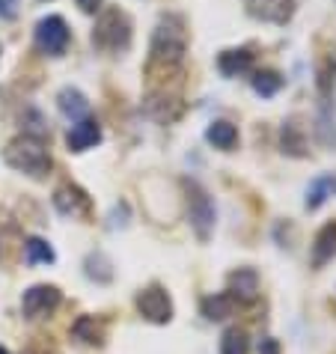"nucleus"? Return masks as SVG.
I'll return each instance as SVG.
<instances>
[{
	"mask_svg": "<svg viewBox=\"0 0 336 354\" xmlns=\"http://www.w3.org/2000/svg\"><path fill=\"white\" fill-rule=\"evenodd\" d=\"M3 161L12 167L18 173H27L30 179H45L51 173V152L42 137H30V134H21L15 140L6 143L3 149Z\"/></svg>",
	"mask_w": 336,
	"mask_h": 354,
	"instance_id": "1",
	"label": "nucleus"
},
{
	"mask_svg": "<svg viewBox=\"0 0 336 354\" xmlns=\"http://www.w3.org/2000/svg\"><path fill=\"white\" fill-rule=\"evenodd\" d=\"M187 51V30L179 15H164L158 21L149 45V63L158 66H179Z\"/></svg>",
	"mask_w": 336,
	"mask_h": 354,
	"instance_id": "2",
	"label": "nucleus"
},
{
	"mask_svg": "<svg viewBox=\"0 0 336 354\" xmlns=\"http://www.w3.org/2000/svg\"><path fill=\"white\" fill-rule=\"evenodd\" d=\"M93 45L107 54H122L131 45V18L122 9H104L95 21Z\"/></svg>",
	"mask_w": 336,
	"mask_h": 354,
	"instance_id": "3",
	"label": "nucleus"
},
{
	"mask_svg": "<svg viewBox=\"0 0 336 354\" xmlns=\"http://www.w3.org/2000/svg\"><path fill=\"white\" fill-rule=\"evenodd\" d=\"M185 194H187V218H191L196 239L209 241L212 230H214V203H212L209 191H205L200 182L185 179Z\"/></svg>",
	"mask_w": 336,
	"mask_h": 354,
	"instance_id": "4",
	"label": "nucleus"
},
{
	"mask_svg": "<svg viewBox=\"0 0 336 354\" xmlns=\"http://www.w3.org/2000/svg\"><path fill=\"white\" fill-rule=\"evenodd\" d=\"M68 39H72V33H68V24L60 15H48L36 24V48L42 54H51V57L66 54Z\"/></svg>",
	"mask_w": 336,
	"mask_h": 354,
	"instance_id": "5",
	"label": "nucleus"
},
{
	"mask_svg": "<svg viewBox=\"0 0 336 354\" xmlns=\"http://www.w3.org/2000/svg\"><path fill=\"white\" fill-rule=\"evenodd\" d=\"M63 295L57 286H48V283H39V286H30L24 292L21 298V313L24 319H42L48 316V313H54L57 307H60Z\"/></svg>",
	"mask_w": 336,
	"mask_h": 354,
	"instance_id": "6",
	"label": "nucleus"
},
{
	"mask_svg": "<svg viewBox=\"0 0 336 354\" xmlns=\"http://www.w3.org/2000/svg\"><path fill=\"white\" fill-rule=\"evenodd\" d=\"M137 310L143 319H149L155 324H167L173 319V301L161 286H149L137 295Z\"/></svg>",
	"mask_w": 336,
	"mask_h": 354,
	"instance_id": "7",
	"label": "nucleus"
},
{
	"mask_svg": "<svg viewBox=\"0 0 336 354\" xmlns=\"http://www.w3.org/2000/svg\"><path fill=\"white\" fill-rule=\"evenodd\" d=\"M143 111H146V116H152L155 122H176L185 113V104L179 95H173L167 90H152L143 102Z\"/></svg>",
	"mask_w": 336,
	"mask_h": 354,
	"instance_id": "8",
	"label": "nucleus"
},
{
	"mask_svg": "<svg viewBox=\"0 0 336 354\" xmlns=\"http://www.w3.org/2000/svg\"><path fill=\"white\" fill-rule=\"evenodd\" d=\"M247 12L259 21L286 24L295 15V0H247Z\"/></svg>",
	"mask_w": 336,
	"mask_h": 354,
	"instance_id": "9",
	"label": "nucleus"
},
{
	"mask_svg": "<svg viewBox=\"0 0 336 354\" xmlns=\"http://www.w3.org/2000/svg\"><path fill=\"white\" fill-rule=\"evenodd\" d=\"M102 140V125H98L95 120H90V116H84V120H77V125H72V131H68L66 143L72 152H86L93 149V146Z\"/></svg>",
	"mask_w": 336,
	"mask_h": 354,
	"instance_id": "10",
	"label": "nucleus"
},
{
	"mask_svg": "<svg viewBox=\"0 0 336 354\" xmlns=\"http://www.w3.org/2000/svg\"><path fill=\"white\" fill-rule=\"evenodd\" d=\"M54 205L63 214H90V196L77 188V185H60L54 191Z\"/></svg>",
	"mask_w": 336,
	"mask_h": 354,
	"instance_id": "11",
	"label": "nucleus"
},
{
	"mask_svg": "<svg viewBox=\"0 0 336 354\" xmlns=\"http://www.w3.org/2000/svg\"><path fill=\"white\" fill-rule=\"evenodd\" d=\"M230 295L235 301H244L250 304L256 301V295H259V274H256L253 268H239L230 274Z\"/></svg>",
	"mask_w": 336,
	"mask_h": 354,
	"instance_id": "12",
	"label": "nucleus"
},
{
	"mask_svg": "<svg viewBox=\"0 0 336 354\" xmlns=\"http://www.w3.org/2000/svg\"><path fill=\"white\" fill-rule=\"evenodd\" d=\"M336 257V221L324 223L312 241V268H321Z\"/></svg>",
	"mask_w": 336,
	"mask_h": 354,
	"instance_id": "13",
	"label": "nucleus"
},
{
	"mask_svg": "<svg viewBox=\"0 0 336 354\" xmlns=\"http://www.w3.org/2000/svg\"><path fill=\"white\" fill-rule=\"evenodd\" d=\"M280 149H283V155H292V158H306V155H310V149H306V131L298 120H289L283 125Z\"/></svg>",
	"mask_w": 336,
	"mask_h": 354,
	"instance_id": "14",
	"label": "nucleus"
},
{
	"mask_svg": "<svg viewBox=\"0 0 336 354\" xmlns=\"http://www.w3.org/2000/svg\"><path fill=\"white\" fill-rule=\"evenodd\" d=\"M217 68L226 75V77H239L244 72L253 68V54L247 48H232V51H223L217 57Z\"/></svg>",
	"mask_w": 336,
	"mask_h": 354,
	"instance_id": "15",
	"label": "nucleus"
},
{
	"mask_svg": "<svg viewBox=\"0 0 336 354\" xmlns=\"http://www.w3.org/2000/svg\"><path fill=\"white\" fill-rule=\"evenodd\" d=\"M57 104H60L63 116H68V120H84V116L90 113L86 95L81 90H75V86H63V90L57 93Z\"/></svg>",
	"mask_w": 336,
	"mask_h": 354,
	"instance_id": "16",
	"label": "nucleus"
},
{
	"mask_svg": "<svg viewBox=\"0 0 336 354\" xmlns=\"http://www.w3.org/2000/svg\"><path fill=\"white\" fill-rule=\"evenodd\" d=\"M21 230L15 223H0V265H12L24 248Z\"/></svg>",
	"mask_w": 336,
	"mask_h": 354,
	"instance_id": "17",
	"label": "nucleus"
},
{
	"mask_svg": "<svg viewBox=\"0 0 336 354\" xmlns=\"http://www.w3.org/2000/svg\"><path fill=\"white\" fill-rule=\"evenodd\" d=\"M235 298L230 292H217V295H209V298H203V316L209 319V322H223V319H230L232 313H235Z\"/></svg>",
	"mask_w": 336,
	"mask_h": 354,
	"instance_id": "18",
	"label": "nucleus"
},
{
	"mask_svg": "<svg viewBox=\"0 0 336 354\" xmlns=\"http://www.w3.org/2000/svg\"><path fill=\"white\" fill-rule=\"evenodd\" d=\"M205 140H209L214 149L232 152L235 143H239V129H235L232 122H226V120H217V122L209 125V131H205Z\"/></svg>",
	"mask_w": 336,
	"mask_h": 354,
	"instance_id": "19",
	"label": "nucleus"
},
{
	"mask_svg": "<svg viewBox=\"0 0 336 354\" xmlns=\"http://www.w3.org/2000/svg\"><path fill=\"white\" fill-rule=\"evenodd\" d=\"M333 194H336V176H319V179L310 182V188H306V209L310 212L321 209Z\"/></svg>",
	"mask_w": 336,
	"mask_h": 354,
	"instance_id": "20",
	"label": "nucleus"
},
{
	"mask_svg": "<svg viewBox=\"0 0 336 354\" xmlns=\"http://www.w3.org/2000/svg\"><path fill=\"white\" fill-rule=\"evenodd\" d=\"M72 330H75L77 339L90 342V346H102V339H104V324L95 322V316H81L75 322Z\"/></svg>",
	"mask_w": 336,
	"mask_h": 354,
	"instance_id": "21",
	"label": "nucleus"
},
{
	"mask_svg": "<svg viewBox=\"0 0 336 354\" xmlns=\"http://www.w3.org/2000/svg\"><path fill=\"white\" fill-rule=\"evenodd\" d=\"M24 259L30 265H48V262H54V248L45 239H27L24 241Z\"/></svg>",
	"mask_w": 336,
	"mask_h": 354,
	"instance_id": "22",
	"label": "nucleus"
},
{
	"mask_svg": "<svg viewBox=\"0 0 336 354\" xmlns=\"http://www.w3.org/2000/svg\"><path fill=\"white\" fill-rule=\"evenodd\" d=\"M253 90L259 93V95H265V98H271V95H277L283 90V77L277 75V72H271V68H265V72H256L253 75Z\"/></svg>",
	"mask_w": 336,
	"mask_h": 354,
	"instance_id": "23",
	"label": "nucleus"
},
{
	"mask_svg": "<svg viewBox=\"0 0 336 354\" xmlns=\"http://www.w3.org/2000/svg\"><path fill=\"white\" fill-rule=\"evenodd\" d=\"M250 351V339H247V333L239 330V328H230L223 333L221 339V354H247Z\"/></svg>",
	"mask_w": 336,
	"mask_h": 354,
	"instance_id": "24",
	"label": "nucleus"
},
{
	"mask_svg": "<svg viewBox=\"0 0 336 354\" xmlns=\"http://www.w3.org/2000/svg\"><path fill=\"white\" fill-rule=\"evenodd\" d=\"M86 274H90L93 280H98V283H107V280L113 277L111 262H107L102 253H90V259H86Z\"/></svg>",
	"mask_w": 336,
	"mask_h": 354,
	"instance_id": "25",
	"label": "nucleus"
},
{
	"mask_svg": "<svg viewBox=\"0 0 336 354\" xmlns=\"http://www.w3.org/2000/svg\"><path fill=\"white\" fill-rule=\"evenodd\" d=\"M15 15H18V0H0V18L12 21Z\"/></svg>",
	"mask_w": 336,
	"mask_h": 354,
	"instance_id": "26",
	"label": "nucleus"
},
{
	"mask_svg": "<svg viewBox=\"0 0 336 354\" xmlns=\"http://www.w3.org/2000/svg\"><path fill=\"white\" fill-rule=\"evenodd\" d=\"M259 354H280V342H277L274 337L262 339V346H259Z\"/></svg>",
	"mask_w": 336,
	"mask_h": 354,
	"instance_id": "27",
	"label": "nucleus"
},
{
	"mask_svg": "<svg viewBox=\"0 0 336 354\" xmlns=\"http://www.w3.org/2000/svg\"><path fill=\"white\" fill-rule=\"evenodd\" d=\"M77 6H81L84 12H98V9H102V0H77Z\"/></svg>",
	"mask_w": 336,
	"mask_h": 354,
	"instance_id": "28",
	"label": "nucleus"
},
{
	"mask_svg": "<svg viewBox=\"0 0 336 354\" xmlns=\"http://www.w3.org/2000/svg\"><path fill=\"white\" fill-rule=\"evenodd\" d=\"M0 354H9V351H6V348H0Z\"/></svg>",
	"mask_w": 336,
	"mask_h": 354,
	"instance_id": "29",
	"label": "nucleus"
}]
</instances>
